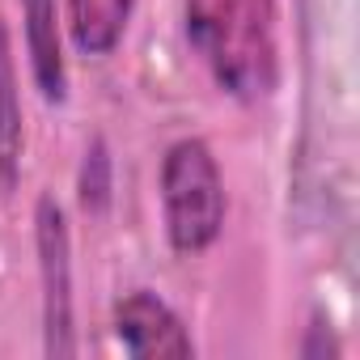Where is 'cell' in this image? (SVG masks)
Segmentation results:
<instances>
[{
  "instance_id": "cell-5",
  "label": "cell",
  "mask_w": 360,
  "mask_h": 360,
  "mask_svg": "<svg viewBox=\"0 0 360 360\" xmlns=\"http://www.w3.org/2000/svg\"><path fill=\"white\" fill-rule=\"evenodd\" d=\"M26 18V47H30V72L47 102H64L68 72H64V43H60V13L56 0H22Z\"/></svg>"
},
{
  "instance_id": "cell-3",
  "label": "cell",
  "mask_w": 360,
  "mask_h": 360,
  "mask_svg": "<svg viewBox=\"0 0 360 360\" xmlns=\"http://www.w3.org/2000/svg\"><path fill=\"white\" fill-rule=\"evenodd\" d=\"M34 242H39V276H43V330L47 356H72V246L68 221L56 195H43L34 208Z\"/></svg>"
},
{
  "instance_id": "cell-2",
  "label": "cell",
  "mask_w": 360,
  "mask_h": 360,
  "mask_svg": "<svg viewBox=\"0 0 360 360\" xmlns=\"http://www.w3.org/2000/svg\"><path fill=\"white\" fill-rule=\"evenodd\" d=\"M165 238L178 255H204L225 229V178L204 140H174L161 161Z\"/></svg>"
},
{
  "instance_id": "cell-1",
  "label": "cell",
  "mask_w": 360,
  "mask_h": 360,
  "mask_svg": "<svg viewBox=\"0 0 360 360\" xmlns=\"http://www.w3.org/2000/svg\"><path fill=\"white\" fill-rule=\"evenodd\" d=\"M187 39L229 98L263 102L276 89V0H187Z\"/></svg>"
},
{
  "instance_id": "cell-8",
  "label": "cell",
  "mask_w": 360,
  "mask_h": 360,
  "mask_svg": "<svg viewBox=\"0 0 360 360\" xmlns=\"http://www.w3.org/2000/svg\"><path fill=\"white\" fill-rule=\"evenodd\" d=\"M89 157H94V169H98V174L85 169V178H81V200H85V208H102V204H106V187H110V183H106V148H102V140L94 144Z\"/></svg>"
},
{
  "instance_id": "cell-7",
  "label": "cell",
  "mask_w": 360,
  "mask_h": 360,
  "mask_svg": "<svg viewBox=\"0 0 360 360\" xmlns=\"http://www.w3.org/2000/svg\"><path fill=\"white\" fill-rule=\"evenodd\" d=\"M136 0H68V34L81 56H110Z\"/></svg>"
},
{
  "instance_id": "cell-4",
  "label": "cell",
  "mask_w": 360,
  "mask_h": 360,
  "mask_svg": "<svg viewBox=\"0 0 360 360\" xmlns=\"http://www.w3.org/2000/svg\"><path fill=\"white\" fill-rule=\"evenodd\" d=\"M115 335L127 347V356H136V360H161V356L187 360V356H195V343H191L183 318L148 288H136L115 305Z\"/></svg>"
},
{
  "instance_id": "cell-6",
  "label": "cell",
  "mask_w": 360,
  "mask_h": 360,
  "mask_svg": "<svg viewBox=\"0 0 360 360\" xmlns=\"http://www.w3.org/2000/svg\"><path fill=\"white\" fill-rule=\"evenodd\" d=\"M22 98H18V68H13V47L9 30L0 22V191H13L22 178Z\"/></svg>"
}]
</instances>
